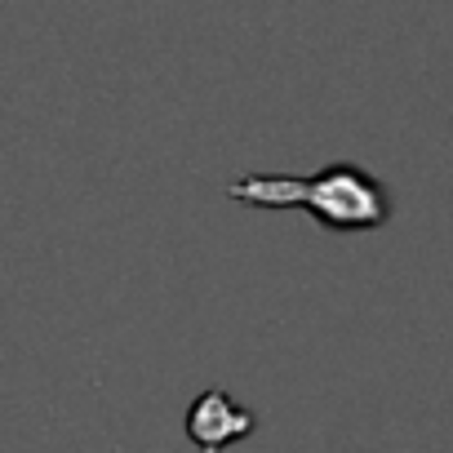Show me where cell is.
<instances>
[{"label": "cell", "instance_id": "cell-1", "mask_svg": "<svg viewBox=\"0 0 453 453\" xmlns=\"http://www.w3.org/2000/svg\"><path fill=\"white\" fill-rule=\"evenodd\" d=\"M250 209H303L329 232H378L391 218L387 187L351 160H334L316 173H250L226 187Z\"/></svg>", "mask_w": 453, "mask_h": 453}, {"label": "cell", "instance_id": "cell-2", "mask_svg": "<svg viewBox=\"0 0 453 453\" xmlns=\"http://www.w3.org/2000/svg\"><path fill=\"white\" fill-rule=\"evenodd\" d=\"M258 426L254 409L236 404L226 391L209 387L200 391L191 404H187V440L200 449V453H222V449H232L241 440H250Z\"/></svg>", "mask_w": 453, "mask_h": 453}]
</instances>
